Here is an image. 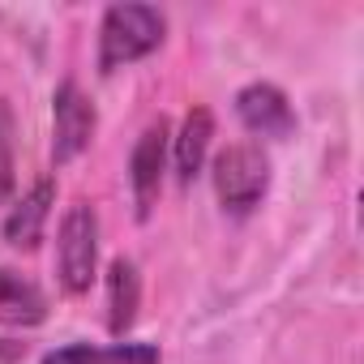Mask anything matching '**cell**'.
<instances>
[{"mask_svg": "<svg viewBox=\"0 0 364 364\" xmlns=\"http://www.w3.org/2000/svg\"><path fill=\"white\" fill-rule=\"evenodd\" d=\"M163 14L150 5H112L99 26V73H116L163 43Z\"/></svg>", "mask_w": 364, "mask_h": 364, "instance_id": "1", "label": "cell"}, {"mask_svg": "<svg viewBox=\"0 0 364 364\" xmlns=\"http://www.w3.org/2000/svg\"><path fill=\"white\" fill-rule=\"evenodd\" d=\"M270 189V159L262 154V146L253 141H236L215 159V193L223 202V210L232 215H249Z\"/></svg>", "mask_w": 364, "mask_h": 364, "instance_id": "2", "label": "cell"}, {"mask_svg": "<svg viewBox=\"0 0 364 364\" xmlns=\"http://www.w3.org/2000/svg\"><path fill=\"white\" fill-rule=\"evenodd\" d=\"M99 266V215L86 202H73L60 219V240H56V270L69 296L90 291Z\"/></svg>", "mask_w": 364, "mask_h": 364, "instance_id": "3", "label": "cell"}, {"mask_svg": "<svg viewBox=\"0 0 364 364\" xmlns=\"http://www.w3.org/2000/svg\"><path fill=\"white\" fill-rule=\"evenodd\" d=\"M95 137V103L82 95L77 82H60L52 99V159L69 163L77 159Z\"/></svg>", "mask_w": 364, "mask_h": 364, "instance_id": "4", "label": "cell"}, {"mask_svg": "<svg viewBox=\"0 0 364 364\" xmlns=\"http://www.w3.org/2000/svg\"><path fill=\"white\" fill-rule=\"evenodd\" d=\"M167 120H154L141 129L133 159H129V185H133V202H137V219H146L159 202L163 189V163H167Z\"/></svg>", "mask_w": 364, "mask_h": 364, "instance_id": "5", "label": "cell"}, {"mask_svg": "<svg viewBox=\"0 0 364 364\" xmlns=\"http://www.w3.org/2000/svg\"><path fill=\"white\" fill-rule=\"evenodd\" d=\"M236 116L249 133L257 137H270V141H283L296 133V112L287 103V95L270 82H253L236 95Z\"/></svg>", "mask_w": 364, "mask_h": 364, "instance_id": "6", "label": "cell"}, {"mask_svg": "<svg viewBox=\"0 0 364 364\" xmlns=\"http://www.w3.org/2000/svg\"><path fill=\"white\" fill-rule=\"evenodd\" d=\"M52 202H56V180H35V189L9 210V219H5V240L14 245V249H35L39 240H43V223H48V215H52Z\"/></svg>", "mask_w": 364, "mask_h": 364, "instance_id": "7", "label": "cell"}, {"mask_svg": "<svg viewBox=\"0 0 364 364\" xmlns=\"http://www.w3.org/2000/svg\"><path fill=\"white\" fill-rule=\"evenodd\" d=\"M137 304H141V279L137 266L129 257H116L107 266V330L124 334L137 321Z\"/></svg>", "mask_w": 364, "mask_h": 364, "instance_id": "8", "label": "cell"}, {"mask_svg": "<svg viewBox=\"0 0 364 364\" xmlns=\"http://www.w3.org/2000/svg\"><path fill=\"white\" fill-rule=\"evenodd\" d=\"M48 317V296L14 274V270H0V326H39Z\"/></svg>", "mask_w": 364, "mask_h": 364, "instance_id": "9", "label": "cell"}, {"mask_svg": "<svg viewBox=\"0 0 364 364\" xmlns=\"http://www.w3.org/2000/svg\"><path fill=\"white\" fill-rule=\"evenodd\" d=\"M43 364H163L150 343H116V347H90V343H69L43 355Z\"/></svg>", "mask_w": 364, "mask_h": 364, "instance_id": "10", "label": "cell"}, {"mask_svg": "<svg viewBox=\"0 0 364 364\" xmlns=\"http://www.w3.org/2000/svg\"><path fill=\"white\" fill-rule=\"evenodd\" d=\"M210 137H215V116L206 107H193L185 116V124H180V137H176V176L185 180V185L202 171V159L210 150Z\"/></svg>", "mask_w": 364, "mask_h": 364, "instance_id": "11", "label": "cell"}, {"mask_svg": "<svg viewBox=\"0 0 364 364\" xmlns=\"http://www.w3.org/2000/svg\"><path fill=\"white\" fill-rule=\"evenodd\" d=\"M14 189V116L0 103V198Z\"/></svg>", "mask_w": 364, "mask_h": 364, "instance_id": "12", "label": "cell"}]
</instances>
